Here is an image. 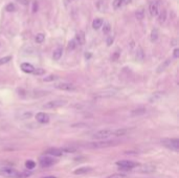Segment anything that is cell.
Segmentation results:
<instances>
[{"instance_id":"cell-1","label":"cell","mask_w":179,"mask_h":178,"mask_svg":"<svg viewBox=\"0 0 179 178\" xmlns=\"http://www.w3.org/2000/svg\"><path fill=\"white\" fill-rule=\"evenodd\" d=\"M115 145H117V141H92V143H88L84 147L87 148V149H105V148L112 147V146Z\"/></svg>"},{"instance_id":"cell-2","label":"cell","mask_w":179,"mask_h":178,"mask_svg":"<svg viewBox=\"0 0 179 178\" xmlns=\"http://www.w3.org/2000/svg\"><path fill=\"white\" fill-rule=\"evenodd\" d=\"M161 144L165 147L169 148L171 150L178 152L179 151V139L178 138H163L161 139Z\"/></svg>"},{"instance_id":"cell-3","label":"cell","mask_w":179,"mask_h":178,"mask_svg":"<svg viewBox=\"0 0 179 178\" xmlns=\"http://www.w3.org/2000/svg\"><path fill=\"white\" fill-rule=\"evenodd\" d=\"M110 136H113V130L111 129H104L97 131L95 133L92 135V138L97 139V141H106L107 138H109Z\"/></svg>"},{"instance_id":"cell-4","label":"cell","mask_w":179,"mask_h":178,"mask_svg":"<svg viewBox=\"0 0 179 178\" xmlns=\"http://www.w3.org/2000/svg\"><path fill=\"white\" fill-rule=\"evenodd\" d=\"M136 172L137 173H141V174H150L153 173L156 170V167L154 164H138L136 167Z\"/></svg>"},{"instance_id":"cell-5","label":"cell","mask_w":179,"mask_h":178,"mask_svg":"<svg viewBox=\"0 0 179 178\" xmlns=\"http://www.w3.org/2000/svg\"><path fill=\"white\" fill-rule=\"evenodd\" d=\"M0 175H3L7 178H19L21 174L12 168H2V169H0Z\"/></svg>"},{"instance_id":"cell-6","label":"cell","mask_w":179,"mask_h":178,"mask_svg":"<svg viewBox=\"0 0 179 178\" xmlns=\"http://www.w3.org/2000/svg\"><path fill=\"white\" fill-rule=\"evenodd\" d=\"M116 164H117L122 170H132L138 166V164H136V162L134 161H131V160H120V161L116 162Z\"/></svg>"},{"instance_id":"cell-7","label":"cell","mask_w":179,"mask_h":178,"mask_svg":"<svg viewBox=\"0 0 179 178\" xmlns=\"http://www.w3.org/2000/svg\"><path fill=\"white\" fill-rule=\"evenodd\" d=\"M66 105L65 101H61V100H56V101H49L45 103L43 105V108L44 109H56V108L62 107V106Z\"/></svg>"},{"instance_id":"cell-8","label":"cell","mask_w":179,"mask_h":178,"mask_svg":"<svg viewBox=\"0 0 179 178\" xmlns=\"http://www.w3.org/2000/svg\"><path fill=\"white\" fill-rule=\"evenodd\" d=\"M54 87L59 90H63V91H74L77 89V87L71 83H59V84L54 85Z\"/></svg>"},{"instance_id":"cell-9","label":"cell","mask_w":179,"mask_h":178,"mask_svg":"<svg viewBox=\"0 0 179 178\" xmlns=\"http://www.w3.org/2000/svg\"><path fill=\"white\" fill-rule=\"evenodd\" d=\"M54 164V159L52 157L45 156V157H42L40 159V166L42 167V168H49V167H52Z\"/></svg>"},{"instance_id":"cell-10","label":"cell","mask_w":179,"mask_h":178,"mask_svg":"<svg viewBox=\"0 0 179 178\" xmlns=\"http://www.w3.org/2000/svg\"><path fill=\"white\" fill-rule=\"evenodd\" d=\"M36 120H37V122L41 123V124H47L49 122V115L45 112H39L36 115Z\"/></svg>"},{"instance_id":"cell-11","label":"cell","mask_w":179,"mask_h":178,"mask_svg":"<svg viewBox=\"0 0 179 178\" xmlns=\"http://www.w3.org/2000/svg\"><path fill=\"white\" fill-rule=\"evenodd\" d=\"M149 11H150L151 16H158L159 14V9H158V5L156 1H152L149 5Z\"/></svg>"},{"instance_id":"cell-12","label":"cell","mask_w":179,"mask_h":178,"mask_svg":"<svg viewBox=\"0 0 179 178\" xmlns=\"http://www.w3.org/2000/svg\"><path fill=\"white\" fill-rule=\"evenodd\" d=\"M163 95H165V92H161V91L154 92V93L151 95V98H149V102H150V103H155V102H158Z\"/></svg>"},{"instance_id":"cell-13","label":"cell","mask_w":179,"mask_h":178,"mask_svg":"<svg viewBox=\"0 0 179 178\" xmlns=\"http://www.w3.org/2000/svg\"><path fill=\"white\" fill-rule=\"evenodd\" d=\"M75 43L79 45H84L85 43V34L83 32H79L75 36V39H74Z\"/></svg>"},{"instance_id":"cell-14","label":"cell","mask_w":179,"mask_h":178,"mask_svg":"<svg viewBox=\"0 0 179 178\" xmlns=\"http://www.w3.org/2000/svg\"><path fill=\"white\" fill-rule=\"evenodd\" d=\"M21 69L26 73H33L35 67L29 63H22L21 64Z\"/></svg>"},{"instance_id":"cell-15","label":"cell","mask_w":179,"mask_h":178,"mask_svg":"<svg viewBox=\"0 0 179 178\" xmlns=\"http://www.w3.org/2000/svg\"><path fill=\"white\" fill-rule=\"evenodd\" d=\"M91 168L90 167H82V168H79V169L75 170L73 173L75 174V175H82V174H87L89 173L90 171H91Z\"/></svg>"},{"instance_id":"cell-16","label":"cell","mask_w":179,"mask_h":178,"mask_svg":"<svg viewBox=\"0 0 179 178\" xmlns=\"http://www.w3.org/2000/svg\"><path fill=\"white\" fill-rule=\"evenodd\" d=\"M129 132V129H117V130H113V136L115 137H120V136H125L127 135V133Z\"/></svg>"},{"instance_id":"cell-17","label":"cell","mask_w":179,"mask_h":178,"mask_svg":"<svg viewBox=\"0 0 179 178\" xmlns=\"http://www.w3.org/2000/svg\"><path fill=\"white\" fill-rule=\"evenodd\" d=\"M62 55H63V49H62V47H58V48H56L54 50L52 58H54V60L58 61V60H60L62 58Z\"/></svg>"},{"instance_id":"cell-18","label":"cell","mask_w":179,"mask_h":178,"mask_svg":"<svg viewBox=\"0 0 179 178\" xmlns=\"http://www.w3.org/2000/svg\"><path fill=\"white\" fill-rule=\"evenodd\" d=\"M146 112H147L146 108H138V109H134V110H132L130 114H131L132 116H140V115H144Z\"/></svg>"},{"instance_id":"cell-19","label":"cell","mask_w":179,"mask_h":178,"mask_svg":"<svg viewBox=\"0 0 179 178\" xmlns=\"http://www.w3.org/2000/svg\"><path fill=\"white\" fill-rule=\"evenodd\" d=\"M170 64H171V59H168V60H165V61L163 62V64H160L159 67L157 68V72L160 73V72H163V71H165V69L169 67Z\"/></svg>"},{"instance_id":"cell-20","label":"cell","mask_w":179,"mask_h":178,"mask_svg":"<svg viewBox=\"0 0 179 178\" xmlns=\"http://www.w3.org/2000/svg\"><path fill=\"white\" fill-rule=\"evenodd\" d=\"M103 24H104V21L102 20L101 18H97V19H94L93 20V22H92V28L93 29H100V28L103 26Z\"/></svg>"},{"instance_id":"cell-21","label":"cell","mask_w":179,"mask_h":178,"mask_svg":"<svg viewBox=\"0 0 179 178\" xmlns=\"http://www.w3.org/2000/svg\"><path fill=\"white\" fill-rule=\"evenodd\" d=\"M47 154L49 155H54V156H61L62 154H63V152L61 151V149H56V148H52V149H48V150L46 151Z\"/></svg>"},{"instance_id":"cell-22","label":"cell","mask_w":179,"mask_h":178,"mask_svg":"<svg viewBox=\"0 0 179 178\" xmlns=\"http://www.w3.org/2000/svg\"><path fill=\"white\" fill-rule=\"evenodd\" d=\"M62 152H65V153H75V152H78V148L77 147H73V146H69V147H64L61 149Z\"/></svg>"},{"instance_id":"cell-23","label":"cell","mask_w":179,"mask_h":178,"mask_svg":"<svg viewBox=\"0 0 179 178\" xmlns=\"http://www.w3.org/2000/svg\"><path fill=\"white\" fill-rule=\"evenodd\" d=\"M157 17H158V22H160V23L165 22V19H167V11H165V9L161 11V12L158 14Z\"/></svg>"},{"instance_id":"cell-24","label":"cell","mask_w":179,"mask_h":178,"mask_svg":"<svg viewBox=\"0 0 179 178\" xmlns=\"http://www.w3.org/2000/svg\"><path fill=\"white\" fill-rule=\"evenodd\" d=\"M150 39H151V41H152V42H155V41H157V39H158V31L156 29V28L152 29V32H151Z\"/></svg>"},{"instance_id":"cell-25","label":"cell","mask_w":179,"mask_h":178,"mask_svg":"<svg viewBox=\"0 0 179 178\" xmlns=\"http://www.w3.org/2000/svg\"><path fill=\"white\" fill-rule=\"evenodd\" d=\"M58 79H59L58 75H47V77H45L44 79H43V81H44V82H54V81L58 80Z\"/></svg>"},{"instance_id":"cell-26","label":"cell","mask_w":179,"mask_h":178,"mask_svg":"<svg viewBox=\"0 0 179 178\" xmlns=\"http://www.w3.org/2000/svg\"><path fill=\"white\" fill-rule=\"evenodd\" d=\"M144 58H145V54H144V52H142V49L139 47L136 52V60H138V61H142Z\"/></svg>"},{"instance_id":"cell-27","label":"cell","mask_w":179,"mask_h":178,"mask_svg":"<svg viewBox=\"0 0 179 178\" xmlns=\"http://www.w3.org/2000/svg\"><path fill=\"white\" fill-rule=\"evenodd\" d=\"M32 116V112H28V111H23V112L20 113V120H27Z\"/></svg>"},{"instance_id":"cell-28","label":"cell","mask_w":179,"mask_h":178,"mask_svg":"<svg viewBox=\"0 0 179 178\" xmlns=\"http://www.w3.org/2000/svg\"><path fill=\"white\" fill-rule=\"evenodd\" d=\"M111 31V25L108 23V22H106V23H104L103 24V33L104 34H109Z\"/></svg>"},{"instance_id":"cell-29","label":"cell","mask_w":179,"mask_h":178,"mask_svg":"<svg viewBox=\"0 0 179 178\" xmlns=\"http://www.w3.org/2000/svg\"><path fill=\"white\" fill-rule=\"evenodd\" d=\"M45 40V36L43 34H37V36L35 37V41L37 43H42Z\"/></svg>"},{"instance_id":"cell-30","label":"cell","mask_w":179,"mask_h":178,"mask_svg":"<svg viewBox=\"0 0 179 178\" xmlns=\"http://www.w3.org/2000/svg\"><path fill=\"white\" fill-rule=\"evenodd\" d=\"M11 60H12V57L11 56L3 57V58L0 59V65H2V64H5V63H9Z\"/></svg>"},{"instance_id":"cell-31","label":"cell","mask_w":179,"mask_h":178,"mask_svg":"<svg viewBox=\"0 0 179 178\" xmlns=\"http://www.w3.org/2000/svg\"><path fill=\"white\" fill-rule=\"evenodd\" d=\"M33 73L35 75H44L45 73V70L44 69H42V68H37V69H34V71H33Z\"/></svg>"},{"instance_id":"cell-32","label":"cell","mask_w":179,"mask_h":178,"mask_svg":"<svg viewBox=\"0 0 179 178\" xmlns=\"http://www.w3.org/2000/svg\"><path fill=\"white\" fill-rule=\"evenodd\" d=\"M122 5H124L122 0H114V1H113V7L115 9H118Z\"/></svg>"},{"instance_id":"cell-33","label":"cell","mask_w":179,"mask_h":178,"mask_svg":"<svg viewBox=\"0 0 179 178\" xmlns=\"http://www.w3.org/2000/svg\"><path fill=\"white\" fill-rule=\"evenodd\" d=\"M35 166H36V164L33 161V160H27V161L25 162V167L27 168L28 170L34 169V168H35Z\"/></svg>"},{"instance_id":"cell-34","label":"cell","mask_w":179,"mask_h":178,"mask_svg":"<svg viewBox=\"0 0 179 178\" xmlns=\"http://www.w3.org/2000/svg\"><path fill=\"white\" fill-rule=\"evenodd\" d=\"M135 17H136L138 20H141V19L145 17V12L144 9H140V11H137L136 14H135Z\"/></svg>"},{"instance_id":"cell-35","label":"cell","mask_w":179,"mask_h":178,"mask_svg":"<svg viewBox=\"0 0 179 178\" xmlns=\"http://www.w3.org/2000/svg\"><path fill=\"white\" fill-rule=\"evenodd\" d=\"M107 178H127V176L125 174H112Z\"/></svg>"},{"instance_id":"cell-36","label":"cell","mask_w":179,"mask_h":178,"mask_svg":"<svg viewBox=\"0 0 179 178\" xmlns=\"http://www.w3.org/2000/svg\"><path fill=\"white\" fill-rule=\"evenodd\" d=\"M75 47H77V43H75L74 39H73V40H71L70 42L68 43V49L69 50H73Z\"/></svg>"},{"instance_id":"cell-37","label":"cell","mask_w":179,"mask_h":178,"mask_svg":"<svg viewBox=\"0 0 179 178\" xmlns=\"http://www.w3.org/2000/svg\"><path fill=\"white\" fill-rule=\"evenodd\" d=\"M5 9H6L7 12H14L15 9H16V7H15V5L13 4V3H9V4H7V5H6Z\"/></svg>"},{"instance_id":"cell-38","label":"cell","mask_w":179,"mask_h":178,"mask_svg":"<svg viewBox=\"0 0 179 178\" xmlns=\"http://www.w3.org/2000/svg\"><path fill=\"white\" fill-rule=\"evenodd\" d=\"M38 11V2L37 1H34L33 2V13H37Z\"/></svg>"},{"instance_id":"cell-39","label":"cell","mask_w":179,"mask_h":178,"mask_svg":"<svg viewBox=\"0 0 179 178\" xmlns=\"http://www.w3.org/2000/svg\"><path fill=\"white\" fill-rule=\"evenodd\" d=\"M173 56H174V58H178L179 57V49L178 48H175L174 49V52H173Z\"/></svg>"},{"instance_id":"cell-40","label":"cell","mask_w":179,"mask_h":178,"mask_svg":"<svg viewBox=\"0 0 179 178\" xmlns=\"http://www.w3.org/2000/svg\"><path fill=\"white\" fill-rule=\"evenodd\" d=\"M112 43H113V38L112 37H108V38H107V45H108V46H110Z\"/></svg>"},{"instance_id":"cell-41","label":"cell","mask_w":179,"mask_h":178,"mask_svg":"<svg viewBox=\"0 0 179 178\" xmlns=\"http://www.w3.org/2000/svg\"><path fill=\"white\" fill-rule=\"evenodd\" d=\"M117 58H118V52H115V54H114V57L112 58V60H113V61H116V60H117Z\"/></svg>"},{"instance_id":"cell-42","label":"cell","mask_w":179,"mask_h":178,"mask_svg":"<svg viewBox=\"0 0 179 178\" xmlns=\"http://www.w3.org/2000/svg\"><path fill=\"white\" fill-rule=\"evenodd\" d=\"M122 4H128V3L131 2V0H122Z\"/></svg>"},{"instance_id":"cell-43","label":"cell","mask_w":179,"mask_h":178,"mask_svg":"<svg viewBox=\"0 0 179 178\" xmlns=\"http://www.w3.org/2000/svg\"><path fill=\"white\" fill-rule=\"evenodd\" d=\"M44 178H56L54 176H47V177H44Z\"/></svg>"}]
</instances>
